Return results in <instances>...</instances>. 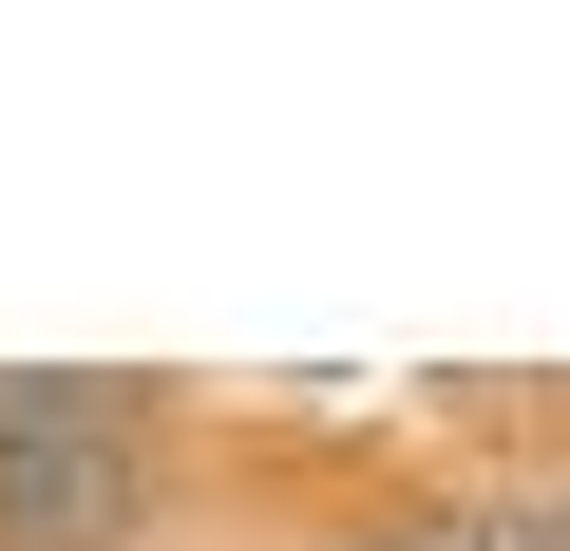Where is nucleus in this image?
Here are the masks:
<instances>
[{"label": "nucleus", "instance_id": "f257e3e1", "mask_svg": "<svg viewBox=\"0 0 570 551\" xmlns=\"http://www.w3.org/2000/svg\"><path fill=\"white\" fill-rule=\"evenodd\" d=\"M209 400L153 362H0V551H190Z\"/></svg>", "mask_w": 570, "mask_h": 551}, {"label": "nucleus", "instance_id": "f03ea898", "mask_svg": "<svg viewBox=\"0 0 570 551\" xmlns=\"http://www.w3.org/2000/svg\"><path fill=\"white\" fill-rule=\"evenodd\" d=\"M438 494H456V551H570V475L532 456L513 381H475V400H456V456H438Z\"/></svg>", "mask_w": 570, "mask_h": 551}, {"label": "nucleus", "instance_id": "7ed1b4c3", "mask_svg": "<svg viewBox=\"0 0 570 551\" xmlns=\"http://www.w3.org/2000/svg\"><path fill=\"white\" fill-rule=\"evenodd\" d=\"M266 551H456V494H438V456H324L266 513Z\"/></svg>", "mask_w": 570, "mask_h": 551}, {"label": "nucleus", "instance_id": "20e7f679", "mask_svg": "<svg viewBox=\"0 0 570 551\" xmlns=\"http://www.w3.org/2000/svg\"><path fill=\"white\" fill-rule=\"evenodd\" d=\"M513 419H532V456L570 475V381H513Z\"/></svg>", "mask_w": 570, "mask_h": 551}]
</instances>
